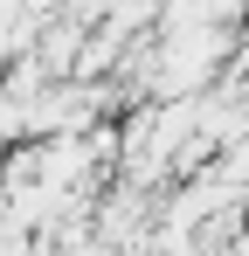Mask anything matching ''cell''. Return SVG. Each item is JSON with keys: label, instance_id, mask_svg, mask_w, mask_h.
Here are the masks:
<instances>
[{"label": "cell", "instance_id": "cell-1", "mask_svg": "<svg viewBox=\"0 0 249 256\" xmlns=\"http://www.w3.org/2000/svg\"><path fill=\"white\" fill-rule=\"evenodd\" d=\"M76 0H21V14H35V21H62Z\"/></svg>", "mask_w": 249, "mask_h": 256}]
</instances>
